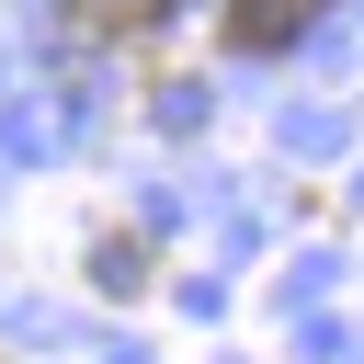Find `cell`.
Wrapping results in <instances>:
<instances>
[{
	"mask_svg": "<svg viewBox=\"0 0 364 364\" xmlns=\"http://www.w3.org/2000/svg\"><path fill=\"white\" fill-rule=\"evenodd\" d=\"M318 11H330V0H216V46H228V57H284Z\"/></svg>",
	"mask_w": 364,
	"mask_h": 364,
	"instance_id": "6da1fadb",
	"label": "cell"
},
{
	"mask_svg": "<svg viewBox=\"0 0 364 364\" xmlns=\"http://www.w3.org/2000/svg\"><path fill=\"white\" fill-rule=\"evenodd\" d=\"M57 23H68V46H148L171 23V0H57Z\"/></svg>",
	"mask_w": 364,
	"mask_h": 364,
	"instance_id": "7a4b0ae2",
	"label": "cell"
},
{
	"mask_svg": "<svg viewBox=\"0 0 364 364\" xmlns=\"http://www.w3.org/2000/svg\"><path fill=\"white\" fill-rule=\"evenodd\" d=\"M91 284L102 296H148V228H102L91 239Z\"/></svg>",
	"mask_w": 364,
	"mask_h": 364,
	"instance_id": "3957f363",
	"label": "cell"
}]
</instances>
